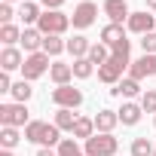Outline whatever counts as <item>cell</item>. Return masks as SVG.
<instances>
[{
    "mask_svg": "<svg viewBox=\"0 0 156 156\" xmlns=\"http://www.w3.org/2000/svg\"><path fill=\"white\" fill-rule=\"evenodd\" d=\"M37 28H40V34H43V37H46V34H55V37H61V34L70 28V16H64L61 9H46V12L40 16Z\"/></svg>",
    "mask_w": 156,
    "mask_h": 156,
    "instance_id": "6da1fadb",
    "label": "cell"
},
{
    "mask_svg": "<svg viewBox=\"0 0 156 156\" xmlns=\"http://www.w3.org/2000/svg\"><path fill=\"white\" fill-rule=\"evenodd\" d=\"M83 150H86V156H116V150H119V141L113 138V135H104V132H95L86 144H83Z\"/></svg>",
    "mask_w": 156,
    "mask_h": 156,
    "instance_id": "7a4b0ae2",
    "label": "cell"
},
{
    "mask_svg": "<svg viewBox=\"0 0 156 156\" xmlns=\"http://www.w3.org/2000/svg\"><path fill=\"white\" fill-rule=\"evenodd\" d=\"M49 67H52V61H49V55H46V52L25 55V64H22V80L34 83V80H40V76H43Z\"/></svg>",
    "mask_w": 156,
    "mask_h": 156,
    "instance_id": "3957f363",
    "label": "cell"
},
{
    "mask_svg": "<svg viewBox=\"0 0 156 156\" xmlns=\"http://www.w3.org/2000/svg\"><path fill=\"white\" fill-rule=\"evenodd\" d=\"M28 122H31V119H28V104H19V101L0 104V126L19 129V126H28Z\"/></svg>",
    "mask_w": 156,
    "mask_h": 156,
    "instance_id": "277c9868",
    "label": "cell"
},
{
    "mask_svg": "<svg viewBox=\"0 0 156 156\" xmlns=\"http://www.w3.org/2000/svg\"><path fill=\"white\" fill-rule=\"evenodd\" d=\"M52 104H55V107L76 110V107L83 104V92H80V89H73L70 83H67V86H55V89H52Z\"/></svg>",
    "mask_w": 156,
    "mask_h": 156,
    "instance_id": "5b68a950",
    "label": "cell"
},
{
    "mask_svg": "<svg viewBox=\"0 0 156 156\" xmlns=\"http://www.w3.org/2000/svg\"><path fill=\"white\" fill-rule=\"evenodd\" d=\"M95 16H98V3H92V0H83V3H76L73 16H70V25L76 31H86L95 25Z\"/></svg>",
    "mask_w": 156,
    "mask_h": 156,
    "instance_id": "8992f818",
    "label": "cell"
},
{
    "mask_svg": "<svg viewBox=\"0 0 156 156\" xmlns=\"http://www.w3.org/2000/svg\"><path fill=\"white\" fill-rule=\"evenodd\" d=\"M126 28L132 31V34H150V31H156V16H147V9L144 12H132L129 16V22H126Z\"/></svg>",
    "mask_w": 156,
    "mask_h": 156,
    "instance_id": "52a82bcc",
    "label": "cell"
},
{
    "mask_svg": "<svg viewBox=\"0 0 156 156\" xmlns=\"http://www.w3.org/2000/svg\"><path fill=\"white\" fill-rule=\"evenodd\" d=\"M25 64V55L19 46H3V52H0V67H3V73H12V70H22Z\"/></svg>",
    "mask_w": 156,
    "mask_h": 156,
    "instance_id": "ba28073f",
    "label": "cell"
},
{
    "mask_svg": "<svg viewBox=\"0 0 156 156\" xmlns=\"http://www.w3.org/2000/svg\"><path fill=\"white\" fill-rule=\"evenodd\" d=\"M101 9L107 12V19H110L113 25H122V22H129V16H132V9H129L126 0H104Z\"/></svg>",
    "mask_w": 156,
    "mask_h": 156,
    "instance_id": "9c48e42d",
    "label": "cell"
},
{
    "mask_svg": "<svg viewBox=\"0 0 156 156\" xmlns=\"http://www.w3.org/2000/svg\"><path fill=\"white\" fill-rule=\"evenodd\" d=\"M122 70H126V67H122L119 61L107 58V61L98 67V80H101V83H107V86H116V83L122 80Z\"/></svg>",
    "mask_w": 156,
    "mask_h": 156,
    "instance_id": "30bf717a",
    "label": "cell"
},
{
    "mask_svg": "<svg viewBox=\"0 0 156 156\" xmlns=\"http://www.w3.org/2000/svg\"><path fill=\"white\" fill-rule=\"evenodd\" d=\"M92 119H95V132H104V135H113V129L119 126V113L116 110H98Z\"/></svg>",
    "mask_w": 156,
    "mask_h": 156,
    "instance_id": "8fae6325",
    "label": "cell"
},
{
    "mask_svg": "<svg viewBox=\"0 0 156 156\" xmlns=\"http://www.w3.org/2000/svg\"><path fill=\"white\" fill-rule=\"evenodd\" d=\"M22 46H25L28 55L43 52V34H40V28H25L22 31Z\"/></svg>",
    "mask_w": 156,
    "mask_h": 156,
    "instance_id": "7c38bea8",
    "label": "cell"
},
{
    "mask_svg": "<svg viewBox=\"0 0 156 156\" xmlns=\"http://www.w3.org/2000/svg\"><path fill=\"white\" fill-rule=\"evenodd\" d=\"M116 113H119V122H122V126H138V122H141L144 107H141V104H135V101H126Z\"/></svg>",
    "mask_w": 156,
    "mask_h": 156,
    "instance_id": "4fadbf2b",
    "label": "cell"
},
{
    "mask_svg": "<svg viewBox=\"0 0 156 156\" xmlns=\"http://www.w3.org/2000/svg\"><path fill=\"white\" fill-rule=\"evenodd\" d=\"M49 76H52V83H55V86H67V83L73 80V67H70V64H64V61H52Z\"/></svg>",
    "mask_w": 156,
    "mask_h": 156,
    "instance_id": "5bb4252c",
    "label": "cell"
},
{
    "mask_svg": "<svg viewBox=\"0 0 156 156\" xmlns=\"http://www.w3.org/2000/svg\"><path fill=\"white\" fill-rule=\"evenodd\" d=\"M110 95H116V98H135V95H141V83L132 80V76H126V80H119L110 89Z\"/></svg>",
    "mask_w": 156,
    "mask_h": 156,
    "instance_id": "9a60e30c",
    "label": "cell"
},
{
    "mask_svg": "<svg viewBox=\"0 0 156 156\" xmlns=\"http://www.w3.org/2000/svg\"><path fill=\"white\" fill-rule=\"evenodd\" d=\"M89 49H92V43H89L83 34H73V37L67 40V52L73 55V61H76V58H89Z\"/></svg>",
    "mask_w": 156,
    "mask_h": 156,
    "instance_id": "2e32d148",
    "label": "cell"
},
{
    "mask_svg": "<svg viewBox=\"0 0 156 156\" xmlns=\"http://www.w3.org/2000/svg\"><path fill=\"white\" fill-rule=\"evenodd\" d=\"M40 6L34 3V0H25L22 3V9H19V19L25 22V28H37V22H40Z\"/></svg>",
    "mask_w": 156,
    "mask_h": 156,
    "instance_id": "e0dca14e",
    "label": "cell"
},
{
    "mask_svg": "<svg viewBox=\"0 0 156 156\" xmlns=\"http://www.w3.org/2000/svg\"><path fill=\"white\" fill-rule=\"evenodd\" d=\"M76 141H89L92 135H95V119H89V116H76V122H73V132H70Z\"/></svg>",
    "mask_w": 156,
    "mask_h": 156,
    "instance_id": "ac0fdd59",
    "label": "cell"
},
{
    "mask_svg": "<svg viewBox=\"0 0 156 156\" xmlns=\"http://www.w3.org/2000/svg\"><path fill=\"white\" fill-rule=\"evenodd\" d=\"M119 40H126V31H122V25H113V22H107V25L101 28V43H104V46H116Z\"/></svg>",
    "mask_w": 156,
    "mask_h": 156,
    "instance_id": "d6986e66",
    "label": "cell"
},
{
    "mask_svg": "<svg viewBox=\"0 0 156 156\" xmlns=\"http://www.w3.org/2000/svg\"><path fill=\"white\" fill-rule=\"evenodd\" d=\"M43 52H46L49 58H58L61 52H67V40H61V37H55V34H46V37H43Z\"/></svg>",
    "mask_w": 156,
    "mask_h": 156,
    "instance_id": "ffe728a7",
    "label": "cell"
},
{
    "mask_svg": "<svg viewBox=\"0 0 156 156\" xmlns=\"http://www.w3.org/2000/svg\"><path fill=\"white\" fill-rule=\"evenodd\" d=\"M129 52H132V40H119L116 46H110V58H113V61H119L122 67H132Z\"/></svg>",
    "mask_w": 156,
    "mask_h": 156,
    "instance_id": "44dd1931",
    "label": "cell"
},
{
    "mask_svg": "<svg viewBox=\"0 0 156 156\" xmlns=\"http://www.w3.org/2000/svg\"><path fill=\"white\" fill-rule=\"evenodd\" d=\"M22 31L25 28H19V25H0V43H3V46L22 43Z\"/></svg>",
    "mask_w": 156,
    "mask_h": 156,
    "instance_id": "7402d4cb",
    "label": "cell"
},
{
    "mask_svg": "<svg viewBox=\"0 0 156 156\" xmlns=\"http://www.w3.org/2000/svg\"><path fill=\"white\" fill-rule=\"evenodd\" d=\"M73 122H76V113L73 110H67V107H58L55 110V126L61 132H73Z\"/></svg>",
    "mask_w": 156,
    "mask_h": 156,
    "instance_id": "603a6c76",
    "label": "cell"
},
{
    "mask_svg": "<svg viewBox=\"0 0 156 156\" xmlns=\"http://www.w3.org/2000/svg\"><path fill=\"white\" fill-rule=\"evenodd\" d=\"M19 141H22L19 129H12V126H0V147H3V150H12Z\"/></svg>",
    "mask_w": 156,
    "mask_h": 156,
    "instance_id": "cb8c5ba5",
    "label": "cell"
},
{
    "mask_svg": "<svg viewBox=\"0 0 156 156\" xmlns=\"http://www.w3.org/2000/svg\"><path fill=\"white\" fill-rule=\"evenodd\" d=\"M43 129H46V122H43V119H31V122L25 126V141L40 144V141H43Z\"/></svg>",
    "mask_w": 156,
    "mask_h": 156,
    "instance_id": "d4e9b609",
    "label": "cell"
},
{
    "mask_svg": "<svg viewBox=\"0 0 156 156\" xmlns=\"http://www.w3.org/2000/svg\"><path fill=\"white\" fill-rule=\"evenodd\" d=\"M55 150H58V156H86V150L76 144V138H64Z\"/></svg>",
    "mask_w": 156,
    "mask_h": 156,
    "instance_id": "484cf974",
    "label": "cell"
},
{
    "mask_svg": "<svg viewBox=\"0 0 156 156\" xmlns=\"http://www.w3.org/2000/svg\"><path fill=\"white\" fill-rule=\"evenodd\" d=\"M9 95H12L19 104H28V101H31V95H34V89H31V83H28V80H19V83L12 86V92H9Z\"/></svg>",
    "mask_w": 156,
    "mask_h": 156,
    "instance_id": "4316f807",
    "label": "cell"
},
{
    "mask_svg": "<svg viewBox=\"0 0 156 156\" xmlns=\"http://www.w3.org/2000/svg\"><path fill=\"white\" fill-rule=\"evenodd\" d=\"M61 141H64V138H61V129H58L55 122H52V126L46 122V129H43V141H40V144H43V147H58Z\"/></svg>",
    "mask_w": 156,
    "mask_h": 156,
    "instance_id": "83f0119b",
    "label": "cell"
},
{
    "mask_svg": "<svg viewBox=\"0 0 156 156\" xmlns=\"http://www.w3.org/2000/svg\"><path fill=\"white\" fill-rule=\"evenodd\" d=\"M129 76L132 80H144V76H150V61H147V55L144 58H138V61H132V67H129Z\"/></svg>",
    "mask_w": 156,
    "mask_h": 156,
    "instance_id": "f1b7e54d",
    "label": "cell"
},
{
    "mask_svg": "<svg viewBox=\"0 0 156 156\" xmlns=\"http://www.w3.org/2000/svg\"><path fill=\"white\" fill-rule=\"evenodd\" d=\"M70 67H73V76H76V80H89L92 70H95V64H92L89 58H76Z\"/></svg>",
    "mask_w": 156,
    "mask_h": 156,
    "instance_id": "f546056e",
    "label": "cell"
},
{
    "mask_svg": "<svg viewBox=\"0 0 156 156\" xmlns=\"http://www.w3.org/2000/svg\"><path fill=\"white\" fill-rule=\"evenodd\" d=\"M107 58H110V46H104V43H92V49H89V61L101 67Z\"/></svg>",
    "mask_w": 156,
    "mask_h": 156,
    "instance_id": "4dcf8cb0",
    "label": "cell"
},
{
    "mask_svg": "<svg viewBox=\"0 0 156 156\" xmlns=\"http://www.w3.org/2000/svg\"><path fill=\"white\" fill-rule=\"evenodd\" d=\"M156 144H150L147 138H135L132 141V156H153Z\"/></svg>",
    "mask_w": 156,
    "mask_h": 156,
    "instance_id": "1f68e13d",
    "label": "cell"
},
{
    "mask_svg": "<svg viewBox=\"0 0 156 156\" xmlns=\"http://www.w3.org/2000/svg\"><path fill=\"white\" fill-rule=\"evenodd\" d=\"M141 107H144V113H153L156 116V89H147L141 95Z\"/></svg>",
    "mask_w": 156,
    "mask_h": 156,
    "instance_id": "d6a6232c",
    "label": "cell"
},
{
    "mask_svg": "<svg viewBox=\"0 0 156 156\" xmlns=\"http://www.w3.org/2000/svg\"><path fill=\"white\" fill-rule=\"evenodd\" d=\"M141 49H144V55H156V31L141 37Z\"/></svg>",
    "mask_w": 156,
    "mask_h": 156,
    "instance_id": "836d02e7",
    "label": "cell"
},
{
    "mask_svg": "<svg viewBox=\"0 0 156 156\" xmlns=\"http://www.w3.org/2000/svg\"><path fill=\"white\" fill-rule=\"evenodd\" d=\"M12 19H16L12 3H0V22H3V25H12Z\"/></svg>",
    "mask_w": 156,
    "mask_h": 156,
    "instance_id": "e575fe53",
    "label": "cell"
},
{
    "mask_svg": "<svg viewBox=\"0 0 156 156\" xmlns=\"http://www.w3.org/2000/svg\"><path fill=\"white\" fill-rule=\"evenodd\" d=\"M12 80H9V73H0V92H12Z\"/></svg>",
    "mask_w": 156,
    "mask_h": 156,
    "instance_id": "d590c367",
    "label": "cell"
},
{
    "mask_svg": "<svg viewBox=\"0 0 156 156\" xmlns=\"http://www.w3.org/2000/svg\"><path fill=\"white\" fill-rule=\"evenodd\" d=\"M40 3H43L46 9H61V3H64V0H40Z\"/></svg>",
    "mask_w": 156,
    "mask_h": 156,
    "instance_id": "8d00e7d4",
    "label": "cell"
},
{
    "mask_svg": "<svg viewBox=\"0 0 156 156\" xmlns=\"http://www.w3.org/2000/svg\"><path fill=\"white\" fill-rule=\"evenodd\" d=\"M37 156H58V150H52V147H40Z\"/></svg>",
    "mask_w": 156,
    "mask_h": 156,
    "instance_id": "74e56055",
    "label": "cell"
},
{
    "mask_svg": "<svg viewBox=\"0 0 156 156\" xmlns=\"http://www.w3.org/2000/svg\"><path fill=\"white\" fill-rule=\"evenodd\" d=\"M147 61H150V73H156V55H147Z\"/></svg>",
    "mask_w": 156,
    "mask_h": 156,
    "instance_id": "f35d334b",
    "label": "cell"
},
{
    "mask_svg": "<svg viewBox=\"0 0 156 156\" xmlns=\"http://www.w3.org/2000/svg\"><path fill=\"white\" fill-rule=\"evenodd\" d=\"M144 3H147V6H150V9H156V0H144Z\"/></svg>",
    "mask_w": 156,
    "mask_h": 156,
    "instance_id": "ab89813d",
    "label": "cell"
},
{
    "mask_svg": "<svg viewBox=\"0 0 156 156\" xmlns=\"http://www.w3.org/2000/svg\"><path fill=\"white\" fill-rule=\"evenodd\" d=\"M0 156H16V153L12 150H0Z\"/></svg>",
    "mask_w": 156,
    "mask_h": 156,
    "instance_id": "60d3db41",
    "label": "cell"
},
{
    "mask_svg": "<svg viewBox=\"0 0 156 156\" xmlns=\"http://www.w3.org/2000/svg\"><path fill=\"white\" fill-rule=\"evenodd\" d=\"M3 3H16V0H3Z\"/></svg>",
    "mask_w": 156,
    "mask_h": 156,
    "instance_id": "b9f144b4",
    "label": "cell"
},
{
    "mask_svg": "<svg viewBox=\"0 0 156 156\" xmlns=\"http://www.w3.org/2000/svg\"><path fill=\"white\" fill-rule=\"evenodd\" d=\"M153 126H156V116H153Z\"/></svg>",
    "mask_w": 156,
    "mask_h": 156,
    "instance_id": "7bdbcfd3",
    "label": "cell"
},
{
    "mask_svg": "<svg viewBox=\"0 0 156 156\" xmlns=\"http://www.w3.org/2000/svg\"><path fill=\"white\" fill-rule=\"evenodd\" d=\"M153 156H156V150H153Z\"/></svg>",
    "mask_w": 156,
    "mask_h": 156,
    "instance_id": "ee69618b",
    "label": "cell"
},
{
    "mask_svg": "<svg viewBox=\"0 0 156 156\" xmlns=\"http://www.w3.org/2000/svg\"><path fill=\"white\" fill-rule=\"evenodd\" d=\"M80 3H83V0H80Z\"/></svg>",
    "mask_w": 156,
    "mask_h": 156,
    "instance_id": "f6af8a7d",
    "label": "cell"
}]
</instances>
